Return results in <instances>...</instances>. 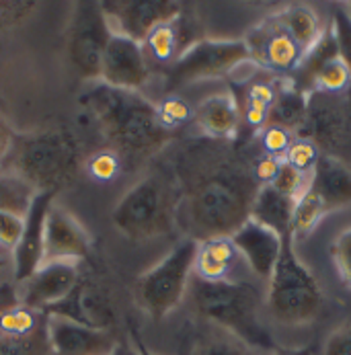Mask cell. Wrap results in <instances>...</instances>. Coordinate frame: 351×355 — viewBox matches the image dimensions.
I'll list each match as a JSON object with an SVG mask.
<instances>
[{
  "label": "cell",
  "mask_w": 351,
  "mask_h": 355,
  "mask_svg": "<svg viewBox=\"0 0 351 355\" xmlns=\"http://www.w3.org/2000/svg\"><path fill=\"white\" fill-rule=\"evenodd\" d=\"M48 339L55 355H113L115 337L109 331H97L48 314Z\"/></svg>",
  "instance_id": "obj_17"
},
{
  "label": "cell",
  "mask_w": 351,
  "mask_h": 355,
  "mask_svg": "<svg viewBox=\"0 0 351 355\" xmlns=\"http://www.w3.org/2000/svg\"><path fill=\"white\" fill-rule=\"evenodd\" d=\"M179 19L158 25L151 35L146 37V48L158 62H175L179 58V31H177Z\"/></svg>",
  "instance_id": "obj_30"
},
{
  "label": "cell",
  "mask_w": 351,
  "mask_h": 355,
  "mask_svg": "<svg viewBox=\"0 0 351 355\" xmlns=\"http://www.w3.org/2000/svg\"><path fill=\"white\" fill-rule=\"evenodd\" d=\"M304 119H306V95L300 89L288 87L275 93V101L267 115V121L271 125L292 132V130H300Z\"/></svg>",
  "instance_id": "obj_24"
},
{
  "label": "cell",
  "mask_w": 351,
  "mask_h": 355,
  "mask_svg": "<svg viewBox=\"0 0 351 355\" xmlns=\"http://www.w3.org/2000/svg\"><path fill=\"white\" fill-rule=\"evenodd\" d=\"M23 224H25V218L0 211V249L4 251L17 249L19 239L23 234Z\"/></svg>",
  "instance_id": "obj_39"
},
{
  "label": "cell",
  "mask_w": 351,
  "mask_h": 355,
  "mask_svg": "<svg viewBox=\"0 0 351 355\" xmlns=\"http://www.w3.org/2000/svg\"><path fill=\"white\" fill-rule=\"evenodd\" d=\"M12 144H15V136L8 130V125L0 119V162L12 153Z\"/></svg>",
  "instance_id": "obj_45"
},
{
  "label": "cell",
  "mask_w": 351,
  "mask_h": 355,
  "mask_svg": "<svg viewBox=\"0 0 351 355\" xmlns=\"http://www.w3.org/2000/svg\"><path fill=\"white\" fill-rule=\"evenodd\" d=\"M275 101V89L267 83H252L247 91V107H259V109H271Z\"/></svg>",
  "instance_id": "obj_43"
},
{
  "label": "cell",
  "mask_w": 351,
  "mask_h": 355,
  "mask_svg": "<svg viewBox=\"0 0 351 355\" xmlns=\"http://www.w3.org/2000/svg\"><path fill=\"white\" fill-rule=\"evenodd\" d=\"M331 253H333V259H335L341 275L345 277V282L351 286V228L335 241Z\"/></svg>",
  "instance_id": "obj_41"
},
{
  "label": "cell",
  "mask_w": 351,
  "mask_h": 355,
  "mask_svg": "<svg viewBox=\"0 0 351 355\" xmlns=\"http://www.w3.org/2000/svg\"><path fill=\"white\" fill-rule=\"evenodd\" d=\"M296 200L284 196L273 185H263L251 207V220L271 228L280 236L292 232V216Z\"/></svg>",
  "instance_id": "obj_21"
},
{
  "label": "cell",
  "mask_w": 351,
  "mask_h": 355,
  "mask_svg": "<svg viewBox=\"0 0 351 355\" xmlns=\"http://www.w3.org/2000/svg\"><path fill=\"white\" fill-rule=\"evenodd\" d=\"M91 253V236L83 224L64 207L51 203L44 232V263L74 261Z\"/></svg>",
  "instance_id": "obj_15"
},
{
  "label": "cell",
  "mask_w": 351,
  "mask_h": 355,
  "mask_svg": "<svg viewBox=\"0 0 351 355\" xmlns=\"http://www.w3.org/2000/svg\"><path fill=\"white\" fill-rule=\"evenodd\" d=\"M78 103L119 158H148L169 142V130L160 123L156 105L138 91H121L95 80Z\"/></svg>",
  "instance_id": "obj_2"
},
{
  "label": "cell",
  "mask_w": 351,
  "mask_h": 355,
  "mask_svg": "<svg viewBox=\"0 0 351 355\" xmlns=\"http://www.w3.org/2000/svg\"><path fill=\"white\" fill-rule=\"evenodd\" d=\"M80 282V269L74 261H50L42 263L40 269L19 284V304L31 310H50L62 302Z\"/></svg>",
  "instance_id": "obj_13"
},
{
  "label": "cell",
  "mask_w": 351,
  "mask_h": 355,
  "mask_svg": "<svg viewBox=\"0 0 351 355\" xmlns=\"http://www.w3.org/2000/svg\"><path fill=\"white\" fill-rule=\"evenodd\" d=\"M35 10H37V2H23V0L0 2V31H8L23 25Z\"/></svg>",
  "instance_id": "obj_37"
},
{
  "label": "cell",
  "mask_w": 351,
  "mask_h": 355,
  "mask_svg": "<svg viewBox=\"0 0 351 355\" xmlns=\"http://www.w3.org/2000/svg\"><path fill=\"white\" fill-rule=\"evenodd\" d=\"M111 33L101 2H78L74 6L66 33V53L83 80L95 83L101 78V62Z\"/></svg>",
  "instance_id": "obj_9"
},
{
  "label": "cell",
  "mask_w": 351,
  "mask_h": 355,
  "mask_svg": "<svg viewBox=\"0 0 351 355\" xmlns=\"http://www.w3.org/2000/svg\"><path fill=\"white\" fill-rule=\"evenodd\" d=\"M239 257L237 247L230 239H207L198 243L196 254V277L203 282H226L230 279L232 265Z\"/></svg>",
  "instance_id": "obj_22"
},
{
  "label": "cell",
  "mask_w": 351,
  "mask_h": 355,
  "mask_svg": "<svg viewBox=\"0 0 351 355\" xmlns=\"http://www.w3.org/2000/svg\"><path fill=\"white\" fill-rule=\"evenodd\" d=\"M292 132L284 130V128H275V125H269L265 132H263V148L267 156H273V158H282L286 156L290 144H292Z\"/></svg>",
  "instance_id": "obj_40"
},
{
  "label": "cell",
  "mask_w": 351,
  "mask_h": 355,
  "mask_svg": "<svg viewBox=\"0 0 351 355\" xmlns=\"http://www.w3.org/2000/svg\"><path fill=\"white\" fill-rule=\"evenodd\" d=\"M251 58L247 42L239 40H198L179 53L169 72V85L181 87L187 83L218 78L234 72Z\"/></svg>",
  "instance_id": "obj_10"
},
{
  "label": "cell",
  "mask_w": 351,
  "mask_h": 355,
  "mask_svg": "<svg viewBox=\"0 0 351 355\" xmlns=\"http://www.w3.org/2000/svg\"><path fill=\"white\" fill-rule=\"evenodd\" d=\"M185 355H257L251 345L241 341L239 337L209 324L207 329L194 335Z\"/></svg>",
  "instance_id": "obj_23"
},
{
  "label": "cell",
  "mask_w": 351,
  "mask_h": 355,
  "mask_svg": "<svg viewBox=\"0 0 351 355\" xmlns=\"http://www.w3.org/2000/svg\"><path fill=\"white\" fill-rule=\"evenodd\" d=\"M312 87L318 93H329V95H343L351 89V74L348 66L343 64L341 58L331 60L320 68V72L314 76Z\"/></svg>",
  "instance_id": "obj_31"
},
{
  "label": "cell",
  "mask_w": 351,
  "mask_h": 355,
  "mask_svg": "<svg viewBox=\"0 0 351 355\" xmlns=\"http://www.w3.org/2000/svg\"><path fill=\"white\" fill-rule=\"evenodd\" d=\"M327 214L325 203L320 202V198L310 189L302 193L300 198L294 203V216H292V234H310L314 230V226L323 220V216Z\"/></svg>",
  "instance_id": "obj_29"
},
{
  "label": "cell",
  "mask_w": 351,
  "mask_h": 355,
  "mask_svg": "<svg viewBox=\"0 0 351 355\" xmlns=\"http://www.w3.org/2000/svg\"><path fill=\"white\" fill-rule=\"evenodd\" d=\"M300 132L325 156L345 160L351 156V105L341 95L314 91L306 97V119Z\"/></svg>",
  "instance_id": "obj_8"
},
{
  "label": "cell",
  "mask_w": 351,
  "mask_h": 355,
  "mask_svg": "<svg viewBox=\"0 0 351 355\" xmlns=\"http://www.w3.org/2000/svg\"><path fill=\"white\" fill-rule=\"evenodd\" d=\"M271 355H310L308 352H273Z\"/></svg>",
  "instance_id": "obj_49"
},
{
  "label": "cell",
  "mask_w": 351,
  "mask_h": 355,
  "mask_svg": "<svg viewBox=\"0 0 351 355\" xmlns=\"http://www.w3.org/2000/svg\"><path fill=\"white\" fill-rule=\"evenodd\" d=\"M35 329V310L23 304L6 308L0 314V335L4 337H25Z\"/></svg>",
  "instance_id": "obj_32"
},
{
  "label": "cell",
  "mask_w": 351,
  "mask_h": 355,
  "mask_svg": "<svg viewBox=\"0 0 351 355\" xmlns=\"http://www.w3.org/2000/svg\"><path fill=\"white\" fill-rule=\"evenodd\" d=\"M187 296L194 312L205 322L239 337L252 349H273L261 322V292L247 282H189Z\"/></svg>",
  "instance_id": "obj_3"
},
{
  "label": "cell",
  "mask_w": 351,
  "mask_h": 355,
  "mask_svg": "<svg viewBox=\"0 0 351 355\" xmlns=\"http://www.w3.org/2000/svg\"><path fill=\"white\" fill-rule=\"evenodd\" d=\"M323 355H351V324H343L329 335Z\"/></svg>",
  "instance_id": "obj_42"
},
{
  "label": "cell",
  "mask_w": 351,
  "mask_h": 355,
  "mask_svg": "<svg viewBox=\"0 0 351 355\" xmlns=\"http://www.w3.org/2000/svg\"><path fill=\"white\" fill-rule=\"evenodd\" d=\"M37 191L17 175H0V211L25 218Z\"/></svg>",
  "instance_id": "obj_26"
},
{
  "label": "cell",
  "mask_w": 351,
  "mask_h": 355,
  "mask_svg": "<svg viewBox=\"0 0 351 355\" xmlns=\"http://www.w3.org/2000/svg\"><path fill=\"white\" fill-rule=\"evenodd\" d=\"M89 175L97 181H113L119 175L121 168V158L119 154H115L113 150H101V153L91 154L85 162Z\"/></svg>",
  "instance_id": "obj_34"
},
{
  "label": "cell",
  "mask_w": 351,
  "mask_h": 355,
  "mask_svg": "<svg viewBox=\"0 0 351 355\" xmlns=\"http://www.w3.org/2000/svg\"><path fill=\"white\" fill-rule=\"evenodd\" d=\"M230 241L237 247L239 254L245 257L252 273L259 279L269 282V277L275 269V263L280 259V253H282V236L277 232H273L271 228L249 218L230 236Z\"/></svg>",
  "instance_id": "obj_18"
},
{
  "label": "cell",
  "mask_w": 351,
  "mask_h": 355,
  "mask_svg": "<svg viewBox=\"0 0 351 355\" xmlns=\"http://www.w3.org/2000/svg\"><path fill=\"white\" fill-rule=\"evenodd\" d=\"M304 51L302 48L292 40V35L286 29L275 31L265 46V62L271 68L277 70H296L300 66Z\"/></svg>",
  "instance_id": "obj_28"
},
{
  "label": "cell",
  "mask_w": 351,
  "mask_h": 355,
  "mask_svg": "<svg viewBox=\"0 0 351 355\" xmlns=\"http://www.w3.org/2000/svg\"><path fill=\"white\" fill-rule=\"evenodd\" d=\"M339 58V48H337V40H335V33L333 29H327L320 33V37L316 40V44L310 48V50L304 51L302 55L300 66L296 68L300 72V87H312L314 83V76L320 72V68L325 64H329L331 60ZM300 89V91H302ZM304 93V91H302Z\"/></svg>",
  "instance_id": "obj_25"
},
{
  "label": "cell",
  "mask_w": 351,
  "mask_h": 355,
  "mask_svg": "<svg viewBox=\"0 0 351 355\" xmlns=\"http://www.w3.org/2000/svg\"><path fill=\"white\" fill-rule=\"evenodd\" d=\"M134 337V345H136V355H156L154 352H151L142 341H140V337L138 335H132Z\"/></svg>",
  "instance_id": "obj_48"
},
{
  "label": "cell",
  "mask_w": 351,
  "mask_h": 355,
  "mask_svg": "<svg viewBox=\"0 0 351 355\" xmlns=\"http://www.w3.org/2000/svg\"><path fill=\"white\" fill-rule=\"evenodd\" d=\"M267 109H259V107H245V119L251 128H263L267 123Z\"/></svg>",
  "instance_id": "obj_46"
},
{
  "label": "cell",
  "mask_w": 351,
  "mask_h": 355,
  "mask_svg": "<svg viewBox=\"0 0 351 355\" xmlns=\"http://www.w3.org/2000/svg\"><path fill=\"white\" fill-rule=\"evenodd\" d=\"M333 33H335V40H337V48H339V58L343 60V64L348 66L351 74V21L348 19L345 10L339 8L335 15H333V25H331ZM351 93V89H350ZM350 105H351V95H350Z\"/></svg>",
  "instance_id": "obj_38"
},
{
  "label": "cell",
  "mask_w": 351,
  "mask_h": 355,
  "mask_svg": "<svg viewBox=\"0 0 351 355\" xmlns=\"http://www.w3.org/2000/svg\"><path fill=\"white\" fill-rule=\"evenodd\" d=\"M318 156H320L318 148L310 140L300 138V140H294L290 144V148L286 153V162L290 166L298 168L304 175H310L312 168H314V164H316V160H318Z\"/></svg>",
  "instance_id": "obj_36"
},
{
  "label": "cell",
  "mask_w": 351,
  "mask_h": 355,
  "mask_svg": "<svg viewBox=\"0 0 351 355\" xmlns=\"http://www.w3.org/2000/svg\"><path fill=\"white\" fill-rule=\"evenodd\" d=\"M310 189L325 203L327 211L351 203V168L331 156H318L310 173Z\"/></svg>",
  "instance_id": "obj_19"
},
{
  "label": "cell",
  "mask_w": 351,
  "mask_h": 355,
  "mask_svg": "<svg viewBox=\"0 0 351 355\" xmlns=\"http://www.w3.org/2000/svg\"><path fill=\"white\" fill-rule=\"evenodd\" d=\"M284 25H286V31L292 35V40L300 46L302 51L310 50L323 33L318 15L310 6H292L286 12Z\"/></svg>",
  "instance_id": "obj_27"
},
{
  "label": "cell",
  "mask_w": 351,
  "mask_h": 355,
  "mask_svg": "<svg viewBox=\"0 0 351 355\" xmlns=\"http://www.w3.org/2000/svg\"><path fill=\"white\" fill-rule=\"evenodd\" d=\"M194 119L205 138L212 140H234L241 123L239 103L230 93H218L198 105Z\"/></svg>",
  "instance_id": "obj_20"
},
{
  "label": "cell",
  "mask_w": 351,
  "mask_h": 355,
  "mask_svg": "<svg viewBox=\"0 0 351 355\" xmlns=\"http://www.w3.org/2000/svg\"><path fill=\"white\" fill-rule=\"evenodd\" d=\"M196 254L198 241L187 236L136 282V302L154 320L171 314L187 296Z\"/></svg>",
  "instance_id": "obj_7"
},
{
  "label": "cell",
  "mask_w": 351,
  "mask_h": 355,
  "mask_svg": "<svg viewBox=\"0 0 351 355\" xmlns=\"http://www.w3.org/2000/svg\"><path fill=\"white\" fill-rule=\"evenodd\" d=\"M179 224L194 241L230 239L249 218L261 189L249 158L230 140L200 138L175 154Z\"/></svg>",
  "instance_id": "obj_1"
},
{
  "label": "cell",
  "mask_w": 351,
  "mask_h": 355,
  "mask_svg": "<svg viewBox=\"0 0 351 355\" xmlns=\"http://www.w3.org/2000/svg\"><path fill=\"white\" fill-rule=\"evenodd\" d=\"M51 191H40L31 203L25 224H23V234L19 239L15 253V282L17 286L23 284L27 277H31L40 265L44 263V232H46V218L53 203Z\"/></svg>",
  "instance_id": "obj_16"
},
{
  "label": "cell",
  "mask_w": 351,
  "mask_h": 355,
  "mask_svg": "<svg viewBox=\"0 0 351 355\" xmlns=\"http://www.w3.org/2000/svg\"><path fill=\"white\" fill-rule=\"evenodd\" d=\"M156 111H158V119L160 123L171 132L173 128L185 123L189 117H191V109L185 99L177 97V95H171V97H164L162 101L156 105Z\"/></svg>",
  "instance_id": "obj_35"
},
{
  "label": "cell",
  "mask_w": 351,
  "mask_h": 355,
  "mask_svg": "<svg viewBox=\"0 0 351 355\" xmlns=\"http://www.w3.org/2000/svg\"><path fill=\"white\" fill-rule=\"evenodd\" d=\"M113 33L144 44L158 25L181 17V4L171 0H119L101 2Z\"/></svg>",
  "instance_id": "obj_11"
},
{
  "label": "cell",
  "mask_w": 351,
  "mask_h": 355,
  "mask_svg": "<svg viewBox=\"0 0 351 355\" xmlns=\"http://www.w3.org/2000/svg\"><path fill=\"white\" fill-rule=\"evenodd\" d=\"M15 304H19V294L10 286H2L0 288V314Z\"/></svg>",
  "instance_id": "obj_47"
},
{
  "label": "cell",
  "mask_w": 351,
  "mask_h": 355,
  "mask_svg": "<svg viewBox=\"0 0 351 355\" xmlns=\"http://www.w3.org/2000/svg\"><path fill=\"white\" fill-rule=\"evenodd\" d=\"M46 314L62 316L97 331H109L117 320L111 298L95 282H78L76 288L62 302L46 310Z\"/></svg>",
  "instance_id": "obj_14"
},
{
  "label": "cell",
  "mask_w": 351,
  "mask_h": 355,
  "mask_svg": "<svg viewBox=\"0 0 351 355\" xmlns=\"http://www.w3.org/2000/svg\"><path fill=\"white\" fill-rule=\"evenodd\" d=\"M277 191H282L284 196L292 198V200H298L302 193L308 189L310 185V175H304L298 168L290 166L286 160L282 162V168L275 177V181L271 183Z\"/></svg>",
  "instance_id": "obj_33"
},
{
  "label": "cell",
  "mask_w": 351,
  "mask_h": 355,
  "mask_svg": "<svg viewBox=\"0 0 351 355\" xmlns=\"http://www.w3.org/2000/svg\"><path fill=\"white\" fill-rule=\"evenodd\" d=\"M148 76L151 68L144 53V44L111 33L101 62V83L113 89L140 93V89L148 83Z\"/></svg>",
  "instance_id": "obj_12"
},
{
  "label": "cell",
  "mask_w": 351,
  "mask_h": 355,
  "mask_svg": "<svg viewBox=\"0 0 351 355\" xmlns=\"http://www.w3.org/2000/svg\"><path fill=\"white\" fill-rule=\"evenodd\" d=\"M111 224L132 243L169 236L179 224V193L173 175L152 173L136 181L113 207Z\"/></svg>",
  "instance_id": "obj_4"
},
{
  "label": "cell",
  "mask_w": 351,
  "mask_h": 355,
  "mask_svg": "<svg viewBox=\"0 0 351 355\" xmlns=\"http://www.w3.org/2000/svg\"><path fill=\"white\" fill-rule=\"evenodd\" d=\"M267 310L273 320L294 327L316 318L323 308V292L294 253V234L282 236V253L269 277Z\"/></svg>",
  "instance_id": "obj_6"
},
{
  "label": "cell",
  "mask_w": 351,
  "mask_h": 355,
  "mask_svg": "<svg viewBox=\"0 0 351 355\" xmlns=\"http://www.w3.org/2000/svg\"><path fill=\"white\" fill-rule=\"evenodd\" d=\"M345 15H348V19L351 21V2H348V6H345Z\"/></svg>",
  "instance_id": "obj_51"
},
{
  "label": "cell",
  "mask_w": 351,
  "mask_h": 355,
  "mask_svg": "<svg viewBox=\"0 0 351 355\" xmlns=\"http://www.w3.org/2000/svg\"><path fill=\"white\" fill-rule=\"evenodd\" d=\"M282 162L280 158H273V156H263L259 158L255 164H252V173H255V179L259 181V185H271L282 168Z\"/></svg>",
  "instance_id": "obj_44"
},
{
  "label": "cell",
  "mask_w": 351,
  "mask_h": 355,
  "mask_svg": "<svg viewBox=\"0 0 351 355\" xmlns=\"http://www.w3.org/2000/svg\"><path fill=\"white\" fill-rule=\"evenodd\" d=\"M6 265H8V261H6V257H2V254H0V269H4Z\"/></svg>",
  "instance_id": "obj_50"
},
{
  "label": "cell",
  "mask_w": 351,
  "mask_h": 355,
  "mask_svg": "<svg viewBox=\"0 0 351 355\" xmlns=\"http://www.w3.org/2000/svg\"><path fill=\"white\" fill-rule=\"evenodd\" d=\"M12 166L17 177L37 193L70 185L80 171V142L66 128H53L15 138Z\"/></svg>",
  "instance_id": "obj_5"
}]
</instances>
